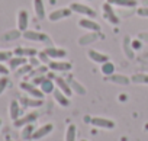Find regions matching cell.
<instances>
[{
	"mask_svg": "<svg viewBox=\"0 0 148 141\" xmlns=\"http://www.w3.org/2000/svg\"><path fill=\"white\" fill-rule=\"evenodd\" d=\"M70 9L73 10V13H79V15H83V16H86V18L95 19V18L97 16V13H96L95 9H92L90 6H86V5H83V3L74 2V3L70 5Z\"/></svg>",
	"mask_w": 148,
	"mask_h": 141,
	"instance_id": "cell-1",
	"label": "cell"
},
{
	"mask_svg": "<svg viewBox=\"0 0 148 141\" xmlns=\"http://www.w3.org/2000/svg\"><path fill=\"white\" fill-rule=\"evenodd\" d=\"M22 36L28 41H35V42H45L48 45H51V39L47 34L42 32H36V31H25L22 32Z\"/></svg>",
	"mask_w": 148,
	"mask_h": 141,
	"instance_id": "cell-2",
	"label": "cell"
},
{
	"mask_svg": "<svg viewBox=\"0 0 148 141\" xmlns=\"http://www.w3.org/2000/svg\"><path fill=\"white\" fill-rule=\"evenodd\" d=\"M21 89L23 92H26L28 95H31L32 98H38V99H44V92L41 90V87H38L34 83H29V82H22L21 83Z\"/></svg>",
	"mask_w": 148,
	"mask_h": 141,
	"instance_id": "cell-3",
	"label": "cell"
},
{
	"mask_svg": "<svg viewBox=\"0 0 148 141\" xmlns=\"http://www.w3.org/2000/svg\"><path fill=\"white\" fill-rule=\"evenodd\" d=\"M48 67L51 72H70L73 68V64L70 61H62V60H52L48 63Z\"/></svg>",
	"mask_w": 148,
	"mask_h": 141,
	"instance_id": "cell-4",
	"label": "cell"
},
{
	"mask_svg": "<svg viewBox=\"0 0 148 141\" xmlns=\"http://www.w3.org/2000/svg\"><path fill=\"white\" fill-rule=\"evenodd\" d=\"M102 9H103V16H105L106 21H109L112 25H119V16L116 15V12H115V9L112 8L110 3L106 2L102 6Z\"/></svg>",
	"mask_w": 148,
	"mask_h": 141,
	"instance_id": "cell-5",
	"label": "cell"
},
{
	"mask_svg": "<svg viewBox=\"0 0 148 141\" xmlns=\"http://www.w3.org/2000/svg\"><path fill=\"white\" fill-rule=\"evenodd\" d=\"M38 119V112H29L26 113L25 116H19L16 121H13V125L16 128H23L25 125H29V124H34L35 121Z\"/></svg>",
	"mask_w": 148,
	"mask_h": 141,
	"instance_id": "cell-6",
	"label": "cell"
},
{
	"mask_svg": "<svg viewBox=\"0 0 148 141\" xmlns=\"http://www.w3.org/2000/svg\"><path fill=\"white\" fill-rule=\"evenodd\" d=\"M90 124L96 128H103V129H112L115 128V122L112 119L108 118H102V116H95L90 119Z\"/></svg>",
	"mask_w": 148,
	"mask_h": 141,
	"instance_id": "cell-7",
	"label": "cell"
},
{
	"mask_svg": "<svg viewBox=\"0 0 148 141\" xmlns=\"http://www.w3.org/2000/svg\"><path fill=\"white\" fill-rule=\"evenodd\" d=\"M71 13H73V10H71L70 8H62V9H57V10L51 12V13L48 15V19H49L51 22H58V21H61V19H65V18L71 16Z\"/></svg>",
	"mask_w": 148,
	"mask_h": 141,
	"instance_id": "cell-8",
	"label": "cell"
},
{
	"mask_svg": "<svg viewBox=\"0 0 148 141\" xmlns=\"http://www.w3.org/2000/svg\"><path fill=\"white\" fill-rule=\"evenodd\" d=\"M44 51L47 52V55L52 60H61V58H65L67 57V51L64 48H57V47H52V45H48L47 48H44Z\"/></svg>",
	"mask_w": 148,
	"mask_h": 141,
	"instance_id": "cell-9",
	"label": "cell"
},
{
	"mask_svg": "<svg viewBox=\"0 0 148 141\" xmlns=\"http://www.w3.org/2000/svg\"><path fill=\"white\" fill-rule=\"evenodd\" d=\"M79 26L83 28V29L92 31V32H99L100 31V25L97 22H95L92 18H82L79 21Z\"/></svg>",
	"mask_w": 148,
	"mask_h": 141,
	"instance_id": "cell-10",
	"label": "cell"
},
{
	"mask_svg": "<svg viewBox=\"0 0 148 141\" xmlns=\"http://www.w3.org/2000/svg\"><path fill=\"white\" fill-rule=\"evenodd\" d=\"M54 82H55V85H57V87L61 90V92H64L68 98L73 95V89H71V86H70V83H68V80L67 79H64V77H57L55 76V79H54Z\"/></svg>",
	"mask_w": 148,
	"mask_h": 141,
	"instance_id": "cell-11",
	"label": "cell"
},
{
	"mask_svg": "<svg viewBox=\"0 0 148 141\" xmlns=\"http://www.w3.org/2000/svg\"><path fill=\"white\" fill-rule=\"evenodd\" d=\"M52 129H54V125L52 124H45V125H42V127H39V128H36L34 131L32 140H41V138L47 137L48 134H51Z\"/></svg>",
	"mask_w": 148,
	"mask_h": 141,
	"instance_id": "cell-12",
	"label": "cell"
},
{
	"mask_svg": "<svg viewBox=\"0 0 148 141\" xmlns=\"http://www.w3.org/2000/svg\"><path fill=\"white\" fill-rule=\"evenodd\" d=\"M52 96H54V99H55V102L60 105V106H62V108H67V106H70V98L64 93V92H61L58 87L52 92Z\"/></svg>",
	"mask_w": 148,
	"mask_h": 141,
	"instance_id": "cell-13",
	"label": "cell"
},
{
	"mask_svg": "<svg viewBox=\"0 0 148 141\" xmlns=\"http://www.w3.org/2000/svg\"><path fill=\"white\" fill-rule=\"evenodd\" d=\"M87 57H89L93 63H97V64H103V63L109 61V55L102 54V52L95 51V50H89V51H87Z\"/></svg>",
	"mask_w": 148,
	"mask_h": 141,
	"instance_id": "cell-14",
	"label": "cell"
},
{
	"mask_svg": "<svg viewBox=\"0 0 148 141\" xmlns=\"http://www.w3.org/2000/svg\"><path fill=\"white\" fill-rule=\"evenodd\" d=\"M28 23H29L28 12L26 10H19V15H18V29L21 32L28 31Z\"/></svg>",
	"mask_w": 148,
	"mask_h": 141,
	"instance_id": "cell-15",
	"label": "cell"
},
{
	"mask_svg": "<svg viewBox=\"0 0 148 141\" xmlns=\"http://www.w3.org/2000/svg\"><path fill=\"white\" fill-rule=\"evenodd\" d=\"M99 36H100L99 32H92V31H89V34H86V35H83V36L79 38V44H80V45H90V44H93L95 41H97Z\"/></svg>",
	"mask_w": 148,
	"mask_h": 141,
	"instance_id": "cell-16",
	"label": "cell"
},
{
	"mask_svg": "<svg viewBox=\"0 0 148 141\" xmlns=\"http://www.w3.org/2000/svg\"><path fill=\"white\" fill-rule=\"evenodd\" d=\"M21 103L23 106H28V108H39L42 106L44 100L42 99H38V98H26V96H22L21 98Z\"/></svg>",
	"mask_w": 148,
	"mask_h": 141,
	"instance_id": "cell-17",
	"label": "cell"
},
{
	"mask_svg": "<svg viewBox=\"0 0 148 141\" xmlns=\"http://www.w3.org/2000/svg\"><path fill=\"white\" fill-rule=\"evenodd\" d=\"M68 83H70V86H71V89H73V93H77V95H80V96H84V95L87 93L86 87H84L80 82L74 80V79H68Z\"/></svg>",
	"mask_w": 148,
	"mask_h": 141,
	"instance_id": "cell-18",
	"label": "cell"
},
{
	"mask_svg": "<svg viewBox=\"0 0 148 141\" xmlns=\"http://www.w3.org/2000/svg\"><path fill=\"white\" fill-rule=\"evenodd\" d=\"M109 82H112V83H116V85H122V86H125V85H129L131 83V79L129 77H126V76H123V74H112V76H109V77H106Z\"/></svg>",
	"mask_w": 148,
	"mask_h": 141,
	"instance_id": "cell-19",
	"label": "cell"
},
{
	"mask_svg": "<svg viewBox=\"0 0 148 141\" xmlns=\"http://www.w3.org/2000/svg\"><path fill=\"white\" fill-rule=\"evenodd\" d=\"M108 3H110L112 6H121V8H136L138 2L136 0H108Z\"/></svg>",
	"mask_w": 148,
	"mask_h": 141,
	"instance_id": "cell-20",
	"label": "cell"
},
{
	"mask_svg": "<svg viewBox=\"0 0 148 141\" xmlns=\"http://www.w3.org/2000/svg\"><path fill=\"white\" fill-rule=\"evenodd\" d=\"M34 10L38 19H45V3L44 0H34Z\"/></svg>",
	"mask_w": 148,
	"mask_h": 141,
	"instance_id": "cell-21",
	"label": "cell"
},
{
	"mask_svg": "<svg viewBox=\"0 0 148 141\" xmlns=\"http://www.w3.org/2000/svg\"><path fill=\"white\" fill-rule=\"evenodd\" d=\"M38 54V51L35 48H25V47H19L15 50V55H19V57H35Z\"/></svg>",
	"mask_w": 148,
	"mask_h": 141,
	"instance_id": "cell-22",
	"label": "cell"
},
{
	"mask_svg": "<svg viewBox=\"0 0 148 141\" xmlns=\"http://www.w3.org/2000/svg\"><path fill=\"white\" fill-rule=\"evenodd\" d=\"M122 48H123V54H125L128 58L132 60V58L135 57V52H134V48H132V45H131V39H129V36H125V38H123Z\"/></svg>",
	"mask_w": 148,
	"mask_h": 141,
	"instance_id": "cell-23",
	"label": "cell"
},
{
	"mask_svg": "<svg viewBox=\"0 0 148 141\" xmlns=\"http://www.w3.org/2000/svg\"><path fill=\"white\" fill-rule=\"evenodd\" d=\"M8 63H9V67H10L12 70H16V68H19L21 65L26 64V63H28V60H26V57H19V55H16V57L10 58Z\"/></svg>",
	"mask_w": 148,
	"mask_h": 141,
	"instance_id": "cell-24",
	"label": "cell"
},
{
	"mask_svg": "<svg viewBox=\"0 0 148 141\" xmlns=\"http://www.w3.org/2000/svg\"><path fill=\"white\" fill-rule=\"evenodd\" d=\"M9 113H10V118H12L13 121H16V119L21 116V106H19V102H18V100H12V102H10Z\"/></svg>",
	"mask_w": 148,
	"mask_h": 141,
	"instance_id": "cell-25",
	"label": "cell"
},
{
	"mask_svg": "<svg viewBox=\"0 0 148 141\" xmlns=\"http://www.w3.org/2000/svg\"><path fill=\"white\" fill-rule=\"evenodd\" d=\"M39 86H41V90H42L45 95L52 93V92L55 90V82H52V80H51V79H48V77H47V79H45Z\"/></svg>",
	"mask_w": 148,
	"mask_h": 141,
	"instance_id": "cell-26",
	"label": "cell"
},
{
	"mask_svg": "<svg viewBox=\"0 0 148 141\" xmlns=\"http://www.w3.org/2000/svg\"><path fill=\"white\" fill-rule=\"evenodd\" d=\"M77 138V128L74 124H70L65 131V141H76Z\"/></svg>",
	"mask_w": 148,
	"mask_h": 141,
	"instance_id": "cell-27",
	"label": "cell"
},
{
	"mask_svg": "<svg viewBox=\"0 0 148 141\" xmlns=\"http://www.w3.org/2000/svg\"><path fill=\"white\" fill-rule=\"evenodd\" d=\"M34 131H35V128H34V124H29V125H25V127L22 128V132H21V137H22L23 140H32V135H34Z\"/></svg>",
	"mask_w": 148,
	"mask_h": 141,
	"instance_id": "cell-28",
	"label": "cell"
},
{
	"mask_svg": "<svg viewBox=\"0 0 148 141\" xmlns=\"http://www.w3.org/2000/svg\"><path fill=\"white\" fill-rule=\"evenodd\" d=\"M102 73H103L106 77H109V76L115 74V65H113L110 61L103 63V64H102Z\"/></svg>",
	"mask_w": 148,
	"mask_h": 141,
	"instance_id": "cell-29",
	"label": "cell"
},
{
	"mask_svg": "<svg viewBox=\"0 0 148 141\" xmlns=\"http://www.w3.org/2000/svg\"><path fill=\"white\" fill-rule=\"evenodd\" d=\"M132 83H141V85H148V74H135L131 77Z\"/></svg>",
	"mask_w": 148,
	"mask_h": 141,
	"instance_id": "cell-30",
	"label": "cell"
},
{
	"mask_svg": "<svg viewBox=\"0 0 148 141\" xmlns=\"http://www.w3.org/2000/svg\"><path fill=\"white\" fill-rule=\"evenodd\" d=\"M32 70H34V67H32L29 63H26V64H23V65H21V67L18 68V76L29 74V72H32Z\"/></svg>",
	"mask_w": 148,
	"mask_h": 141,
	"instance_id": "cell-31",
	"label": "cell"
},
{
	"mask_svg": "<svg viewBox=\"0 0 148 141\" xmlns=\"http://www.w3.org/2000/svg\"><path fill=\"white\" fill-rule=\"evenodd\" d=\"M21 35H22V34H21V31H19V29H18V31H10V32L5 34L3 39H5V41H13V39H18Z\"/></svg>",
	"mask_w": 148,
	"mask_h": 141,
	"instance_id": "cell-32",
	"label": "cell"
},
{
	"mask_svg": "<svg viewBox=\"0 0 148 141\" xmlns=\"http://www.w3.org/2000/svg\"><path fill=\"white\" fill-rule=\"evenodd\" d=\"M8 85H9V79H8V76H2V77H0V95L5 92V89L8 87Z\"/></svg>",
	"mask_w": 148,
	"mask_h": 141,
	"instance_id": "cell-33",
	"label": "cell"
},
{
	"mask_svg": "<svg viewBox=\"0 0 148 141\" xmlns=\"http://www.w3.org/2000/svg\"><path fill=\"white\" fill-rule=\"evenodd\" d=\"M136 13H138V16H142V18H148V6H142V8H138V9H136Z\"/></svg>",
	"mask_w": 148,
	"mask_h": 141,
	"instance_id": "cell-34",
	"label": "cell"
},
{
	"mask_svg": "<svg viewBox=\"0 0 148 141\" xmlns=\"http://www.w3.org/2000/svg\"><path fill=\"white\" fill-rule=\"evenodd\" d=\"M12 58V54L8 51H0V63L2 61H9Z\"/></svg>",
	"mask_w": 148,
	"mask_h": 141,
	"instance_id": "cell-35",
	"label": "cell"
},
{
	"mask_svg": "<svg viewBox=\"0 0 148 141\" xmlns=\"http://www.w3.org/2000/svg\"><path fill=\"white\" fill-rule=\"evenodd\" d=\"M38 55H39V60H41V63H45V64H48V63H49V57L47 55V52H45V51H41Z\"/></svg>",
	"mask_w": 148,
	"mask_h": 141,
	"instance_id": "cell-36",
	"label": "cell"
},
{
	"mask_svg": "<svg viewBox=\"0 0 148 141\" xmlns=\"http://www.w3.org/2000/svg\"><path fill=\"white\" fill-rule=\"evenodd\" d=\"M29 64H31L34 68H36V67H39L41 60H38V58H35V57H31V58H29Z\"/></svg>",
	"mask_w": 148,
	"mask_h": 141,
	"instance_id": "cell-37",
	"label": "cell"
},
{
	"mask_svg": "<svg viewBox=\"0 0 148 141\" xmlns=\"http://www.w3.org/2000/svg\"><path fill=\"white\" fill-rule=\"evenodd\" d=\"M47 79V76H36V77H34V80H32V83L34 85H36V86H39L44 80Z\"/></svg>",
	"mask_w": 148,
	"mask_h": 141,
	"instance_id": "cell-38",
	"label": "cell"
},
{
	"mask_svg": "<svg viewBox=\"0 0 148 141\" xmlns=\"http://www.w3.org/2000/svg\"><path fill=\"white\" fill-rule=\"evenodd\" d=\"M0 74L2 76H8L9 74V68L5 64H2V63H0Z\"/></svg>",
	"mask_w": 148,
	"mask_h": 141,
	"instance_id": "cell-39",
	"label": "cell"
},
{
	"mask_svg": "<svg viewBox=\"0 0 148 141\" xmlns=\"http://www.w3.org/2000/svg\"><path fill=\"white\" fill-rule=\"evenodd\" d=\"M138 38L142 39V41H147V42H148V32H141V34L138 35Z\"/></svg>",
	"mask_w": 148,
	"mask_h": 141,
	"instance_id": "cell-40",
	"label": "cell"
},
{
	"mask_svg": "<svg viewBox=\"0 0 148 141\" xmlns=\"http://www.w3.org/2000/svg\"><path fill=\"white\" fill-rule=\"evenodd\" d=\"M132 48H134V50H139V48H141V42H139V41H134V42H132Z\"/></svg>",
	"mask_w": 148,
	"mask_h": 141,
	"instance_id": "cell-41",
	"label": "cell"
},
{
	"mask_svg": "<svg viewBox=\"0 0 148 141\" xmlns=\"http://www.w3.org/2000/svg\"><path fill=\"white\" fill-rule=\"evenodd\" d=\"M144 6H148V0H142V2H141Z\"/></svg>",
	"mask_w": 148,
	"mask_h": 141,
	"instance_id": "cell-42",
	"label": "cell"
},
{
	"mask_svg": "<svg viewBox=\"0 0 148 141\" xmlns=\"http://www.w3.org/2000/svg\"><path fill=\"white\" fill-rule=\"evenodd\" d=\"M0 127H2V119H0Z\"/></svg>",
	"mask_w": 148,
	"mask_h": 141,
	"instance_id": "cell-43",
	"label": "cell"
},
{
	"mask_svg": "<svg viewBox=\"0 0 148 141\" xmlns=\"http://www.w3.org/2000/svg\"><path fill=\"white\" fill-rule=\"evenodd\" d=\"M6 141H13V140H6Z\"/></svg>",
	"mask_w": 148,
	"mask_h": 141,
	"instance_id": "cell-44",
	"label": "cell"
},
{
	"mask_svg": "<svg viewBox=\"0 0 148 141\" xmlns=\"http://www.w3.org/2000/svg\"><path fill=\"white\" fill-rule=\"evenodd\" d=\"M80 141H87V140H80Z\"/></svg>",
	"mask_w": 148,
	"mask_h": 141,
	"instance_id": "cell-45",
	"label": "cell"
}]
</instances>
